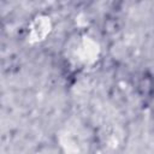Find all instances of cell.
<instances>
[{"label":"cell","mask_w":154,"mask_h":154,"mask_svg":"<svg viewBox=\"0 0 154 154\" xmlns=\"http://www.w3.org/2000/svg\"><path fill=\"white\" fill-rule=\"evenodd\" d=\"M137 91L142 97H149L154 93V77L153 75L144 72L137 81Z\"/></svg>","instance_id":"1"}]
</instances>
